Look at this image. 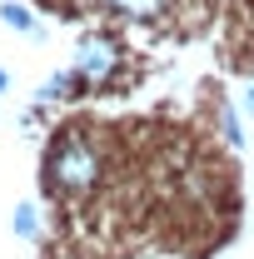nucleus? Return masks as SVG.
Listing matches in <instances>:
<instances>
[{"mask_svg":"<svg viewBox=\"0 0 254 259\" xmlns=\"http://www.w3.org/2000/svg\"><path fill=\"white\" fill-rule=\"evenodd\" d=\"M100 175H105L100 145L85 130H65L60 140H55V150H50V169H45L50 190H60L65 199H85L100 185Z\"/></svg>","mask_w":254,"mask_h":259,"instance_id":"1","label":"nucleus"},{"mask_svg":"<svg viewBox=\"0 0 254 259\" xmlns=\"http://www.w3.org/2000/svg\"><path fill=\"white\" fill-rule=\"evenodd\" d=\"M105 10H115V15H125V20H145V25H170V15H194L199 25H204V15H209V5H194V0H100Z\"/></svg>","mask_w":254,"mask_h":259,"instance_id":"2","label":"nucleus"},{"mask_svg":"<svg viewBox=\"0 0 254 259\" xmlns=\"http://www.w3.org/2000/svg\"><path fill=\"white\" fill-rule=\"evenodd\" d=\"M115 65H120V50L110 40H85L70 80H80V85H110L115 80Z\"/></svg>","mask_w":254,"mask_h":259,"instance_id":"3","label":"nucleus"},{"mask_svg":"<svg viewBox=\"0 0 254 259\" xmlns=\"http://www.w3.org/2000/svg\"><path fill=\"white\" fill-rule=\"evenodd\" d=\"M0 15H5V25H15V30H30V15H25L20 5H5Z\"/></svg>","mask_w":254,"mask_h":259,"instance_id":"4","label":"nucleus"},{"mask_svg":"<svg viewBox=\"0 0 254 259\" xmlns=\"http://www.w3.org/2000/svg\"><path fill=\"white\" fill-rule=\"evenodd\" d=\"M15 229H20V234H35V209H30V204L15 209Z\"/></svg>","mask_w":254,"mask_h":259,"instance_id":"5","label":"nucleus"},{"mask_svg":"<svg viewBox=\"0 0 254 259\" xmlns=\"http://www.w3.org/2000/svg\"><path fill=\"white\" fill-rule=\"evenodd\" d=\"M244 105H249V110H254V90H249V100H244Z\"/></svg>","mask_w":254,"mask_h":259,"instance_id":"6","label":"nucleus"},{"mask_svg":"<svg viewBox=\"0 0 254 259\" xmlns=\"http://www.w3.org/2000/svg\"><path fill=\"white\" fill-rule=\"evenodd\" d=\"M0 85H5V75H0Z\"/></svg>","mask_w":254,"mask_h":259,"instance_id":"7","label":"nucleus"}]
</instances>
